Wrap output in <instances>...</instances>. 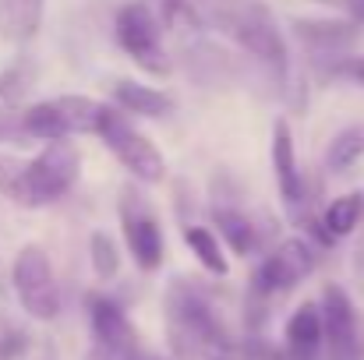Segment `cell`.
<instances>
[{"mask_svg":"<svg viewBox=\"0 0 364 360\" xmlns=\"http://www.w3.org/2000/svg\"><path fill=\"white\" fill-rule=\"evenodd\" d=\"M272 173H276V184H279V195H283L287 212H290L294 223L301 227V223L311 216V212H308V187H304L301 170H297L294 131H290V124L283 117L272 124Z\"/></svg>","mask_w":364,"mask_h":360,"instance_id":"obj_11","label":"cell"},{"mask_svg":"<svg viewBox=\"0 0 364 360\" xmlns=\"http://www.w3.org/2000/svg\"><path fill=\"white\" fill-rule=\"evenodd\" d=\"M89 258H92V272H96V279H103V283H110V279L121 272V251H117V240L110 237V234H103V230H96V234L89 237Z\"/></svg>","mask_w":364,"mask_h":360,"instance_id":"obj_22","label":"cell"},{"mask_svg":"<svg viewBox=\"0 0 364 360\" xmlns=\"http://www.w3.org/2000/svg\"><path fill=\"white\" fill-rule=\"evenodd\" d=\"M213 223L220 227V237L230 244L234 254L247 258V254L258 251V230H255V223H251L244 212L227 209V205H216V209H213Z\"/></svg>","mask_w":364,"mask_h":360,"instance_id":"obj_16","label":"cell"},{"mask_svg":"<svg viewBox=\"0 0 364 360\" xmlns=\"http://www.w3.org/2000/svg\"><path fill=\"white\" fill-rule=\"evenodd\" d=\"M18 173H21V163L0 152V195H7V198L14 195V184H18Z\"/></svg>","mask_w":364,"mask_h":360,"instance_id":"obj_25","label":"cell"},{"mask_svg":"<svg viewBox=\"0 0 364 360\" xmlns=\"http://www.w3.org/2000/svg\"><path fill=\"white\" fill-rule=\"evenodd\" d=\"M21 127H25V138H36V141H64V138H71L68 124L60 117L57 99H43V103L21 110Z\"/></svg>","mask_w":364,"mask_h":360,"instance_id":"obj_17","label":"cell"},{"mask_svg":"<svg viewBox=\"0 0 364 360\" xmlns=\"http://www.w3.org/2000/svg\"><path fill=\"white\" fill-rule=\"evenodd\" d=\"M46 0H0V39L28 43L43 28Z\"/></svg>","mask_w":364,"mask_h":360,"instance_id":"obj_14","label":"cell"},{"mask_svg":"<svg viewBox=\"0 0 364 360\" xmlns=\"http://www.w3.org/2000/svg\"><path fill=\"white\" fill-rule=\"evenodd\" d=\"M326 357V336H322V315L315 300H304L283 325V360H322Z\"/></svg>","mask_w":364,"mask_h":360,"instance_id":"obj_12","label":"cell"},{"mask_svg":"<svg viewBox=\"0 0 364 360\" xmlns=\"http://www.w3.org/2000/svg\"><path fill=\"white\" fill-rule=\"evenodd\" d=\"M36 85V67L28 57H18L4 75H0V99L11 107V103H21V96Z\"/></svg>","mask_w":364,"mask_h":360,"instance_id":"obj_24","label":"cell"},{"mask_svg":"<svg viewBox=\"0 0 364 360\" xmlns=\"http://www.w3.org/2000/svg\"><path fill=\"white\" fill-rule=\"evenodd\" d=\"M318 71L326 82L364 85V57H358V53H318Z\"/></svg>","mask_w":364,"mask_h":360,"instance_id":"obj_23","label":"cell"},{"mask_svg":"<svg viewBox=\"0 0 364 360\" xmlns=\"http://www.w3.org/2000/svg\"><path fill=\"white\" fill-rule=\"evenodd\" d=\"M318 4H343V0H318Z\"/></svg>","mask_w":364,"mask_h":360,"instance_id":"obj_29","label":"cell"},{"mask_svg":"<svg viewBox=\"0 0 364 360\" xmlns=\"http://www.w3.org/2000/svg\"><path fill=\"white\" fill-rule=\"evenodd\" d=\"M114 36L124 53L152 78L170 75V57L163 50V21L149 0H127L114 18Z\"/></svg>","mask_w":364,"mask_h":360,"instance_id":"obj_5","label":"cell"},{"mask_svg":"<svg viewBox=\"0 0 364 360\" xmlns=\"http://www.w3.org/2000/svg\"><path fill=\"white\" fill-rule=\"evenodd\" d=\"M322 336H326V360H364L358 339V311L343 286L329 283L318 300Z\"/></svg>","mask_w":364,"mask_h":360,"instance_id":"obj_10","label":"cell"},{"mask_svg":"<svg viewBox=\"0 0 364 360\" xmlns=\"http://www.w3.org/2000/svg\"><path fill=\"white\" fill-rule=\"evenodd\" d=\"M361 216H364V195L350 191V195H340V198L329 202V209L322 212V227H326V234L333 240H340L358 230Z\"/></svg>","mask_w":364,"mask_h":360,"instance_id":"obj_18","label":"cell"},{"mask_svg":"<svg viewBox=\"0 0 364 360\" xmlns=\"http://www.w3.org/2000/svg\"><path fill=\"white\" fill-rule=\"evenodd\" d=\"M318 265V247L308 237H287L276 251H269L262 258V265L251 276V293L269 300L279 297L287 290H294L297 283H304Z\"/></svg>","mask_w":364,"mask_h":360,"instance_id":"obj_7","label":"cell"},{"mask_svg":"<svg viewBox=\"0 0 364 360\" xmlns=\"http://www.w3.org/2000/svg\"><path fill=\"white\" fill-rule=\"evenodd\" d=\"M85 311H89V325L96 336V347H103L110 357L117 360H163L159 354H152L141 336L134 332V325L127 322L124 307L107 297V293H89L85 297Z\"/></svg>","mask_w":364,"mask_h":360,"instance_id":"obj_9","label":"cell"},{"mask_svg":"<svg viewBox=\"0 0 364 360\" xmlns=\"http://www.w3.org/2000/svg\"><path fill=\"white\" fill-rule=\"evenodd\" d=\"M163 311H166L170 350L181 360H205L227 354V332L202 290H195L184 279H173L163 297Z\"/></svg>","mask_w":364,"mask_h":360,"instance_id":"obj_1","label":"cell"},{"mask_svg":"<svg viewBox=\"0 0 364 360\" xmlns=\"http://www.w3.org/2000/svg\"><path fill=\"white\" fill-rule=\"evenodd\" d=\"M347 11L354 25H364V0H347Z\"/></svg>","mask_w":364,"mask_h":360,"instance_id":"obj_27","label":"cell"},{"mask_svg":"<svg viewBox=\"0 0 364 360\" xmlns=\"http://www.w3.org/2000/svg\"><path fill=\"white\" fill-rule=\"evenodd\" d=\"M195 4H198V0H195Z\"/></svg>","mask_w":364,"mask_h":360,"instance_id":"obj_30","label":"cell"},{"mask_svg":"<svg viewBox=\"0 0 364 360\" xmlns=\"http://www.w3.org/2000/svg\"><path fill=\"white\" fill-rule=\"evenodd\" d=\"M114 107L134 117H166L173 114V96L152 89V85H138V82H117L114 85Z\"/></svg>","mask_w":364,"mask_h":360,"instance_id":"obj_15","label":"cell"},{"mask_svg":"<svg viewBox=\"0 0 364 360\" xmlns=\"http://www.w3.org/2000/svg\"><path fill=\"white\" fill-rule=\"evenodd\" d=\"M117 216H121V230L127 240V251L134 258V265L141 272H156L163 265V230H159V219L149 205V198L134 187V184H124L121 187V202H117Z\"/></svg>","mask_w":364,"mask_h":360,"instance_id":"obj_8","label":"cell"},{"mask_svg":"<svg viewBox=\"0 0 364 360\" xmlns=\"http://www.w3.org/2000/svg\"><path fill=\"white\" fill-rule=\"evenodd\" d=\"M294 32L301 43H308L318 53H340L343 46H350L358 39L354 21H333V18H297Z\"/></svg>","mask_w":364,"mask_h":360,"instance_id":"obj_13","label":"cell"},{"mask_svg":"<svg viewBox=\"0 0 364 360\" xmlns=\"http://www.w3.org/2000/svg\"><path fill=\"white\" fill-rule=\"evenodd\" d=\"M25 127H21V114L18 110H0V141H21Z\"/></svg>","mask_w":364,"mask_h":360,"instance_id":"obj_26","label":"cell"},{"mask_svg":"<svg viewBox=\"0 0 364 360\" xmlns=\"http://www.w3.org/2000/svg\"><path fill=\"white\" fill-rule=\"evenodd\" d=\"M361 156H364V124H350L340 134H333V141L326 148V170L329 173H347Z\"/></svg>","mask_w":364,"mask_h":360,"instance_id":"obj_19","label":"cell"},{"mask_svg":"<svg viewBox=\"0 0 364 360\" xmlns=\"http://www.w3.org/2000/svg\"><path fill=\"white\" fill-rule=\"evenodd\" d=\"M11 283L21 311L36 322H53L60 315V283L50 265V254L39 244H25L14 254L11 265Z\"/></svg>","mask_w":364,"mask_h":360,"instance_id":"obj_6","label":"cell"},{"mask_svg":"<svg viewBox=\"0 0 364 360\" xmlns=\"http://www.w3.org/2000/svg\"><path fill=\"white\" fill-rule=\"evenodd\" d=\"M85 360H117V357H110V354H107L103 347H92V350L85 354Z\"/></svg>","mask_w":364,"mask_h":360,"instance_id":"obj_28","label":"cell"},{"mask_svg":"<svg viewBox=\"0 0 364 360\" xmlns=\"http://www.w3.org/2000/svg\"><path fill=\"white\" fill-rule=\"evenodd\" d=\"M96 138H103V145L121 159V166L138 184H163V177H166V159H163V152L131 124V117H127L124 110L103 103Z\"/></svg>","mask_w":364,"mask_h":360,"instance_id":"obj_4","label":"cell"},{"mask_svg":"<svg viewBox=\"0 0 364 360\" xmlns=\"http://www.w3.org/2000/svg\"><path fill=\"white\" fill-rule=\"evenodd\" d=\"M209 21L220 32H227L244 53H251L279 85L287 82L290 50H287V39H283L272 11L262 0H220L209 11Z\"/></svg>","mask_w":364,"mask_h":360,"instance_id":"obj_2","label":"cell"},{"mask_svg":"<svg viewBox=\"0 0 364 360\" xmlns=\"http://www.w3.org/2000/svg\"><path fill=\"white\" fill-rule=\"evenodd\" d=\"M184 244L191 247V254L202 261V268H209L213 276H227L230 265H227V254L220 247L216 234L209 227H184Z\"/></svg>","mask_w":364,"mask_h":360,"instance_id":"obj_21","label":"cell"},{"mask_svg":"<svg viewBox=\"0 0 364 360\" xmlns=\"http://www.w3.org/2000/svg\"><path fill=\"white\" fill-rule=\"evenodd\" d=\"M57 107H60V117L68 124V134H96L100 114H103V103L100 99H89V96H57Z\"/></svg>","mask_w":364,"mask_h":360,"instance_id":"obj_20","label":"cell"},{"mask_svg":"<svg viewBox=\"0 0 364 360\" xmlns=\"http://www.w3.org/2000/svg\"><path fill=\"white\" fill-rule=\"evenodd\" d=\"M78 173H82L78 148L68 138L64 141H46L28 163H21L11 202H18L25 209H46L75 187Z\"/></svg>","mask_w":364,"mask_h":360,"instance_id":"obj_3","label":"cell"}]
</instances>
